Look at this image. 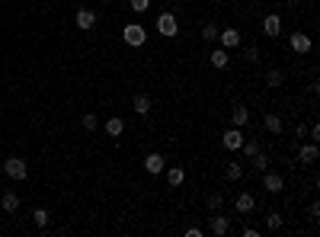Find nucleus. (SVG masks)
Returning a JSON list of instances; mask_svg holds the SVG:
<instances>
[{
	"instance_id": "f257e3e1",
	"label": "nucleus",
	"mask_w": 320,
	"mask_h": 237,
	"mask_svg": "<svg viewBox=\"0 0 320 237\" xmlns=\"http://www.w3.org/2000/svg\"><path fill=\"white\" fill-rule=\"evenodd\" d=\"M122 42L132 45V49H141L147 42V29L138 26V22H128V26H122Z\"/></svg>"
},
{
	"instance_id": "f03ea898",
	"label": "nucleus",
	"mask_w": 320,
	"mask_h": 237,
	"mask_svg": "<svg viewBox=\"0 0 320 237\" xmlns=\"http://www.w3.org/2000/svg\"><path fill=\"white\" fill-rule=\"evenodd\" d=\"M157 32H160V35H167V39L180 35V19H176L170 10H163V13L157 16Z\"/></svg>"
},
{
	"instance_id": "7ed1b4c3",
	"label": "nucleus",
	"mask_w": 320,
	"mask_h": 237,
	"mask_svg": "<svg viewBox=\"0 0 320 237\" xmlns=\"http://www.w3.org/2000/svg\"><path fill=\"white\" fill-rule=\"evenodd\" d=\"M4 173L10 176V180H26L29 167H26V160H22V157H7L4 160Z\"/></svg>"
},
{
	"instance_id": "20e7f679",
	"label": "nucleus",
	"mask_w": 320,
	"mask_h": 237,
	"mask_svg": "<svg viewBox=\"0 0 320 237\" xmlns=\"http://www.w3.org/2000/svg\"><path fill=\"white\" fill-rule=\"evenodd\" d=\"M288 45H291V52H298V55H307V52L314 49L311 35H304V32H294L291 39H288Z\"/></svg>"
},
{
	"instance_id": "39448f33",
	"label": "nucleus",
	"mask_w": 320,
	"mask_h": 237,
	"mask_svg": "<svg viewBox=\"0 0 320 237\" xmlns=\"http://www.w3.org/2000/svg\"><path fill=\"white\" fill-rule=\"evenodd\" d=\"M218 42H221V49H237V45H240V29H234V26L221 29L218 32Z\"/></svg>"
},
{
	"instance_id": "423d86ee",
	"label": "nucleus",
	"mask_w": 320,
	"mask_h": 237,
	"mask_svg": "<svg viewBox=\"0 0 320 237\" xmlns=\"http://www.w3.org/2000/svg\"><path fill=\"white\" fill-rule=\"evenodd\" d=\"M240 145H243V132H240V128H228V132H224V148H228V151H240Z\"/></svg>"
},
{
	"instance_id": "0eeeda50",
	"label": "nucleus",
	"mask_w": 320,
	"mask_h": 237,
	"mask_svg": "<svg viewBox=\"0 0 320 237\" xmlns=\"http://www.w3.org/2000/svg\"><path fill=\"white\" fill-rule=\"evenodd\" d=\"M144 167H147V173H163V167H167V160H163V154L151 151L147 157H144Z\"/></svg>"
},
{
	"instance_id": "6e6552de",
	"label": "nucleus",
	"mask_w": 320,
	"mask_h": 237,
	"mask_svg": "<svg viewBox=\"0 0 320 237\" xmlns=\"http://www.w3.org/2000/svg\"><path fill=\"white\" fill-rule=\"evenodd\" d=\"M96 26V10H77V29H93Z\"/></svg>"
},
{
	"instance_id": "1a4fd4ad",
	"label": "nucleus",
	"mask_w": 320,
	"mask_h": 237,
	"mask_svg": "<svg viewBox=\"0 0 320 237\" xmlns=\"http://www.w3.org/2000/svg\"><path fill=\"white\" fill-rule=\"evenodd\" d=\"M122 132H125V118L122 115H109V118H106V135H109V138H118Z\"/></svg>"
},
{
	"instance_id": "9d476101",
	"label": "nucleus",
	"mask_w": 320,
	"mask_h": 237,
	"mask_svg": "<svg viewBox=\"0 0 320 237\" xmlns=\"http://www.w3.org/2000/svg\"><path fill=\"white\" fill-rule=\"evenodd\" d=\"M263 29H266V35H272V39H276V35H282V16H279V13H269V16L263 19Z\"/></svg>"
},
{
	"instance_id": "9b49d317",
	"label": "nucleus",
	"mask_w": 320,
	"mask_h": 237,
	"mask_svg": "<svg viewBox=\"0 0 320 237\" xmlns=\"http://www.w3.org/2000/svg\"><path fill=\"white\" fill-rule=\"evenodd\" d=\"M317 157H320L317 141H311V145H301V148H298V160H304V163H317Z\"/></svg>"
},
{
	"instance_id": "f8f14e48",
	"label": "nucleus",
	"mask_w": 320,
	"mask_h": 237,
	"mask_svg": "<svg viewBox=\"0 0 320 237\" xmlns=\"http://www.w3.org/2000/svg\"><path fill=\"white\" fill-rule=\"evenodd\" d=\"M263 186H266V193H272V196H276V193H282L285 180H282L279 173H269V170H266V176H263Z\"/></svg>"
},
{
	"instance_id": "ddd939ff",
	"label": "nucleus",
	"mask_w": 320,
	"mask_h": 237,
	"mask_svg": "<svg viewBox=\"0 0 320 237\" xmlns=\"http://www.w3.org/2000/svg\"><path fill=\"white\" fill-rule=\"evenodd\" d=\"M231 122H234L237 128H247V125H250V109H247V106H234Z\"/></svg>"
},
{
	"instance_id": "4468645a",
	"label": "nucleus",
	"mask_w": 320,
	"mask_h": 237,
	"mask_svg": "<svg viewBox=\"0 0 320 237\" xmlns=\"http://www.w3.org/2000/svg\"><path fill=\"white\" fill-rule=\"evenodd\" d=\"M234 205H237V211H240V215H250V211L256 208V199H253L250 193H240V196H237V202H234Z\"/></svg>"
},
{
	"instance_id": "2eb2a0df",
	"label": "nucleus",
	"mask_w": 320,
	"mask_h": 237,
	"mask_svg": "<svg viewBox=\"0 0 320 237\" xmlns=\"http://www.w3.org/2000/svg\"><path fill=\"white\" fill-rule=\"evenodd\" d=\"M228 64H231L228 49H215V52H211V67H215V70H224Z\"/></svg>"
},
{
	"instance_id": "dca6fc26",
	"label": "nucleus",
	"mask_w": 320,
	"mask_h": 237,
	"mask_svg": "<svg viewBox=\"0 0 320 237\" xmlns=\"http://www.w3.org/2000/svg\"><path fill=\"white\" fill-rule=\"evenodd\" d=\"M263 125H266V132L279 135V132H282V115H279V112H266V115H263Z\"/></svg>"
},
{
	"instance_id": "f3484780",
	"label": "nucleus",
	"mask_w": 320,
	"mask_h": 237,
	"mask_svg": "<svg viewBox=\"0 0 320 237\" xmlns=\"http://www.w3.org/2000/svg\"><path fill=\"white\" fill-rule=\"evenodd\" d=\"M231 231V221L228 218H224V215H211V234H228Z\"/></svg>"
},
{
	"instance_id": "a211bd4d",
	"label": "nucleus",
	"mask_w": 320,
	"mask_h": 237,
	"mask_svg": "<svg viewBox=\"0 0 320 237\" xmlns=\"http://www.w3.org/2000/svg\"><path fill=\"white\" fill-rule=\"evenodd\" d=\"M132 106H135V112H138V115H144V118H147V112H151V97H147V93H138Z\"/></svg>"
},
{
	"instance_id": "6ab92c4d",
	"label": "nucleus",
	"mask_w": 320,
	"mask_h": 237,
	"mask_svg": "<svg viewBox=\"0 0 320 237\" xmlns=\"http://www.w3.org/2000/svg\"><path fill=\"white\" fill-rule=\"evenodd\" d=\"M0 208H4V211H19V196H16V193H4V199H0Z\"/></svg>"
},
{
	"instance_id": "aec40b11",
	"label": "nucleus",
	"mask_w": 320,
	"mask_h": 237,
	"mask_svg": "<svg viewBox=\"0 0 320 237\" xmlns=\"http://www.w3.org/2000/svg\"><path fill=\"white\" fill-rule=\"evenodd\" d=\"M183 180H186V170L183 167H170L167 170V183L170 186H183Z\"/></svg>"
},
{
	"instance_id": "412c9836",
	"label": "nucleus",
	"mask_w": 320,
	"mask_h": 237,
	"mask_svg": "<svg viewBox=\"0 0 320 237\" xmlns=\"http://www.w3.org/2000/svg\"><path fill=\"white\" fill-rule=\"evenodd\" d=\"M224 176H228L231 183H237V180L243 176V167H240V163H234V160H228V167H224Z\"/></svg>"
},
{
	"instance_id": "4be33fe9",
	"label": "nucleus",
	"mask_w": 320,
	"mask_h": 237,
	"mask_svg": "<svg viewBox=\"0 0 320 237\" xmlns=\"http://www.w3.org/2000/svg\"><path fill=\"white\" fill-rule=\"evenodd\" d=\"M218 22H205V26H202V42H215L218 39Z\"/></svg>"
},
{
	"instance_id": "5701e85b",
	"label": "nucleus",
	"mask_w": 320,
	"mask_h": 237,
	"mask_svg": "<svg viewBox=\"0 0 320 237\" xmlns=\"http://www.w3.org/2000/svg\"><path fill=\"white\" fill-rule=\"evenodd\" d=\"M250 163H253V170H259V173H266V170H269V157H266L263 151H259L256 157H250Z\"/></svg>"
},
{
	"instance_id": "b1692460",
	"label": "nucleus",
	"mask_w": 320,
	"mask_h": 237,
	"mask_svg": "<svg viewBox=\"0 0 320 237\" xmlns=\"http://www.w3.org/2000/svg\"><path fill=\"white\" fill-rule=\"evenodd\" d=\"M80 122H84V128H87V132H96V128H100V118H96V112H84V118H80Z\"/></svg>"
},
{
	"instance_id": "393cba45",
	"label": "nucleus",
	"mask_w": 320,
	"mask_h": 237,
	"mask_svg": "<svg viewBox=\"0 0 320 237\" xmlns=\"http://www.w3.org/2000/svg\"><path fill=\"white\" fill-rule=\"evenodd\" d=\"M240 151L247 154V157H256V154L263 151V148H259V141H253V138H250V141H243V145H240Z\"/></svg>"
},
{
	"instance_id": "a878e982",
	"label": "nucleus",
	"mask_w": 320,
	"mask_h": 237,
	"mask_svg": "<svg viewBox=\"0 0 320 237\" xmlns=\"http://www.w3.org/2000/svg\"><path fill=\"white\" fill-rule=\"evenodd\" d=\"M205 205H208V211H221V205H224V196H221V193H211Z\"/></svg>"
},
{
	"instance_id": "bb28decb",
	"label": "nucleus",
	"mask_w": 320,
	"mask_h": 237,
	"mask_svg": "<svg viewBox=\"0 0 320 237\" xmlns=\"http://www.w3.org/2000/svg\"><path fill=\"white\" fill-rule=\"evenodd\" d=\"M128 7H132V13H147L151 0H128Z\"/></svg>"
},
{
	"instance_id": "cd10ccee",
	"label": "nucleus",
	"mask_w": 320,
	"mask_h": 237,
	"mask_svg": "<svg viewBox=\"0 0 320 237\" xmlns=\"http://www.w3.org/2000/svg\"><path fill=\"white\" fill-rule=\"evenodd\" d=\"M32 221L39 224V228H45V224H48V211H45V208H35V211H32Z\"/></svg>"
},
{
	"instance_id": "c85d7f7f",
	"label": "nucleus",
	"mask_w": 320,
	"mask_h": 237,
	"mask_svg": "<svg viewBox=\"0 0 320 237\" xmlns=\"http://www.w3.org/2000/svg\"><path fill=\"white\" fill-rule=\"evenodd\" d=\"M266 84H269L272 90L282 87V70H269V74H266Z\"/></svg>"
},
{
	"instance_id": "c756f323",
	"label": "nucleus",
	"mask_w": 320,
	"mask_h": 237,
	"mask_svg": "<svg viewBox=\"0 0 320 237\" xmlns=\"http://www.w3.org/2000/svg\"><path fill=\"white\" fill-rule=\"evenodd\" d=\"M266 228H269V231L282 228V215H279V211H269V218H266Z\"/></svg>"
},
{
	"instance_id": "7c9ffc66",
	"label": "nucleus",
	"mask_w": 320,
	"mask_h": 237,
	"mask_svg": "<svg viewBox=\"0 0 320 237\" xmlns=\"http://www.w3.org/2000/svg\"><path fill=\"white\" fill-rule=\"evenodd\" d=\"M256 58H259V49H256V45H250V49H247V61H256Z\"/></svg>"
},
{
	"instance_id": "2f4dec72",
	"label": "nucleus",
	"mask_w": 320,
	"mask_h": 237,
	"mask_svg": "<svg viewBox=\"0 0 320 237\" xmlns=\"http://www.w3.org/2000/svg\"><path fill=\"white\" fill-rule=\"evenodd\" d=\"M186 237H202V228H199V224H192V228H186Z\"/></svg>"
},
{
	"instance_id": "473e14b6",
	"label": "nucleus",
	"mask_w": 320,
	"mask_h": 237,
	"mask_svg": "<svg viewBox=\"0 0 320 237\" xmlns=\"http://www.w3.org/2000/svg\"><path fill=\"white\" fill-rule=\"evenodd\" d=\"M307 135H311V141H320V125H311V128H307Z\"/></svg>"
},
{
	"instance_id": "72a5a7b5",
	"label": "nucleus",
	"mask_w": 320,
	"mask_h": 237,
	"mask_svg": "<svg viewBox=\"0 0 320 237\" xmlns=\"http://www.w3.org/2000/svg\"><path fill=\"white\" fill-rule=\"evenodd\" d=\"M307 215H311V218H317V215H320V205H317V202H311V208H307Z\"/></svg>"
},
{
	"instance_id": "f704fd0d",
	"label": "nucleus",
	"mask_w": 320,
	"mask_h": 237,
	"mask_svg": "<svg viewBox=\"0 0 320 237\" xmlns=\"http://www.w3.org/2000/svg\"><path fill=\"white\" fill-rule=\"evenodd\" d=\"M0 228H4V224H0Z\"/></svg>"
}]
</instances>
